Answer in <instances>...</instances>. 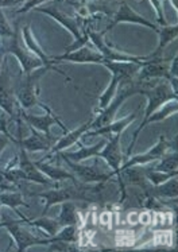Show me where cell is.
Here are the masks:
<instances>
[{"label":"cell","mask_w":178,"mask_h":252,"mask_svg":"<svg viewBox=\"0 0 178 252\" xmlns=\"http://www.w3.org/2000/svg\"><path fill=\"white\" fill-rule=\"evenodd\" d=\"M47 70H50L49 67H41V69H36L34 72H31L30 74H22L19 77L16 78L15 83H14V96L19 103V107L22 109L33 108V107H41L46 111L49 108L46 104L39 101L38 98V83H39V78L45 74Z\"/></svg>","instance_id":"obj_1"},{"label":"cell","mask_w":178,"mask_h":252,"mask_svg":"<svg viewBox=\"0 0 178 252\" xmlns=\"http://www.w3.org/2000/svg\"><path fill=\"white\" fill-rule=\"evenodd\" d=\"M120 135L122 134H113V136H111L107 143L104 144V147L97 154V157H100L107 162V165L112 169V174L117 175V184L120 188L119 190L122 191L119 204H123L124 200L127 198V193H126V184L120 178V167H122L123 162L122 150H120Z\"/></svg>","instance_id":"obj_2"},{"label":"cell","mask_w":178,"mask_h":252,"mask_svg":"<svg viewBox=\"0 0 178 252\" xmlns=\"http://www.w3.org/2000/svg\"><path fill=\"white\" fill-rule=\"evenodd\" d=\"M25 219H22L19 221H15V220H4L3 222H0V226H4L7 228V231L10 232V235L14 239L16 247H18V251L23 252L26 251L27 248L33 247V246H49L53 239L51 237H36L34 235H31L30 232H27L26 229H23L19 224H25Z\"/></svg>","instance_id":"obj_3"},{"label":"cell","mask_w":178,"mask_h":252,"mask_svg":"<svg viewBox=\"0 0 178 252\" xmlns=\"http://www.w3.org/2000/svg\"><path fill=\"white\" fill-rule=\"evenodd\" d=\"M19 22H15V29H14V36L11 38V41L8 42V45H4L5 52L14 54L18 58V61L21 63L22 67V74H30L31 72H34L36 69H41V67H46L43 65V62L38 58L36 56H33L31 53L26 52L25 49L21 46L19 43Z\"/></svg>","instance_id":"obj_4"},{"label":"cell","mask_w":178,"mask_h":252,"mask_svg":"<svg viewBox=\"0 0 178 252\" xmlns=\"http://www.w3.org/2000/svg\"><path fill=\"white\" fill-rule=\"evenodd\" d=\"M45 116H38V115H30V113H27L25 109H22L21 107L19 108H15V113H18L21 119L25 122L27 126H30L36 131H39L42 134L47 135V136H51L50 135V127L53 124H58L62 129H64V132L68 134V128L65 124L62 123L60 119L57 118L54 113L51 112V109L49 108L46 111Z\"/></svg>","instance_id":"obj_5"},{"label":"cell","mask_w":178,"mask_h":252,"mask_svg":"<svg viewBox=\"0 0 178 252\" xmlns=\"http://www.w3.org/2000/svg\"><path fill=\"white\" fill-rule=\"evenodd\" d=\"M143 94H146L148 98L147 108H146V112H144V118L147 119L154 111H157L161 105H163L168 101H173V100H177L178 96L172 91V88L168 83H159L157 85H153L150 87L148 85L144 91H143Z\"/></svg>","instance_id":"obj_6"},{"label":"cell","mask_w":178,"mask_h":252,"mask_svg":"<svg viewBox=\"0 0 178 252\" xmlns=\"http://www.w3.org/2000/svg\"><path fill=\"white\" fill-rule=\"evenodd\" d=\"M119 23H135V25H142V26L148 27V29H151L154 31L158 30V26L155 23H153V22H150L146 18H143L142 15L137 14L127 1H120L119 3V8H117L115 15L111 19V23L102 31V34H106L107 31L113 29Z\"/></svg>","instance_id":"obj_7"},{"label":"cell","mask_w":178,"mask_h":252,"mask_svg":"<svg viewBox=\"0 0 178 252\" xmlns=\"http://www.w3.org/2000/svg\"><path fill=\"white\" fill-rule=\"evenodd\" d=\"M15 96H14V84L11 81L8 65L3 63L0 70V109L10 116L11 122L15 116Z\"/></svg>","instance_id":"obj_8"},{"label":"cell","mask_w":178,"mask_h":252,"mask_svg":"<svg viewBox=\"0 0 178 252\" xmlns=\"http://www.w3.org/2000/svg\"><path fill=\"white\" fill-rule=\"evenodd\" d=\"M57 154H60V153H57ZM61 158L67 162V165L71 167V171H73V174H76L77 178L81 181V182H84V184L103 182V181L111 180L112 177H113L112 173L107 174V173H104L102 170L97 169L96 166L80 165V163H76V162H71V159H68L67 157H64V155H61Z\"/></svg>","instance_id":"obj_9"},{"label":"cell","mask_w":178,"mask_h":252,"mask_svg":"<svg viewBox=\"0 0 178 252\" xmlns=\"http://www.w3.org/2000/svg\"><path fill=\"white\" fill-rule=\"evenodd\" d=\"M169 63L162 58H154L144 61L143 66L139 69L137 74V81H150L153 78H165L170 83L172 76L169 73Z\"/></svg>","instance_id":"obj_10"},{"label":"cell","mask_w":178,"mask_h":252,"mask_svg":"<svg viewBox=\"0 0 178 252\" xmlns=\"http://www.w3.org/2000/svg\"><path fill=\"white\" fill-rule=\"evenodd\" d=\"M172 147V143L166 140V136L165 135H161L159 136V140L158 143L154 146L153 149L144 153V154L137 155V157H133L131 159H128L124 165H122L120 167V171L128 169V167H133V166H141L146 165V163H150V162H154V160L161 159L163 155L168 153V150Z\"/></svg>","instance_id":"obj_11"},{"label":"cell","mask_w":178,"mask_h":252,"mask_svg":"<svg viewBox=\"0 0 178 252\" xmlns=\"http://www.w3.org/2000/svg\"><path fill=\"white\" fill-rule=\"evenodd\" d=\"M36 12L46 14V15L51 16L53 19H56V21L58 22V23H61L62 26L65 27L67 30L71 31L77 41L82 36L81 29H80V25H78V22H77L76 16L68 15L67 12H64L62 10H60L57 1H53V5H50V7H38V8H36Z\"/></svg>","instance_id":"obj_12"},{"label":"cell","mask_w":178,"mask_h":252,"mask_svg":"<svg viewBox=\"0 0 178 252\" xmlns=\"http://www.w3.org/2000/svg\"><path fill=\"white\" fill-rule=\"evenodd\" d=\"M93 119H95V116H91V118L88 119L87 122L82 124V126H80L78 128L74 129V131H71V132H68V134L64 135L62 138H60L56 143L53 144V147L50 149V151L39 160H41V162H45L49 157H53V154H57V153L64 151V150L68 149V147H71L73 144L78 143V140H80V138H81L82 135L92 129V122H93Z\"/></svg>","instance_id":"obj_13"},{"label":"cell","mask_w":178,"mask_h":252,"mask_svg":"<svg viewBox=\"0 0 178 252\" xmlns=\"http://www.w3.org/2000/svg\"><path fill=\"white\" fill-rule=\"evenodd\" d=\"M178 111V104L177 100H173V103L172 101H168V103H165L162 105V108H158L157 111H154L147 119H143V122L139 124V127L137 128V131L134 132V138L131 140V144H130V147H128L127 155H131L133 153V149L135 143H137L138 140V135L142 132V129L150 123H157V122H162L165 119H168L169 116H172V113H176Z\"/></svg>","instance_id":"obj_14"},{"label":"cell","mask_w":178,"mask_h":252,"mask_svg":"<svg viewBox=\"0 0 178 252\" xmlns=\"http://www.w3.org/2000/svg\"><path fill=\"white\" fill-rule=\"evenodd\" d=\"M29 129H30L31 135L29 138H23V139L16 144L18 149L22 147L25 149L27 153H36V151H50V149L53 147V144L56 143V139L51 138V136H47V135L42 134L39 131H36L30 126H27Z\"/></svg>","instance_id":"obj_15"},{"label":"cell","mask_w":178,"mask_h":252,"mask_svg":"<svg viewBox=\"0 0 178 252\" xmlns=\"http://www.w3.org/2000/svg\"><path fill=\"white\" fill-rule=\"evenodd\" d=\"M53 61H69L77 62V63H103L106 61L104 57L99 52H93L87 46H82L71 53H64L62 56L51 57Z\"/></svg>","instance_id":"obj_16"},{"label":"cell","mask_w":178,"mask_h":252,"mask_svg":"<svg viewBox=\"0 0 178 252\" xmlns=\"http://www.w3.org/2000/svg\"><path fill=\"white\" fill-rule=\"evenodd\" d=\"M143 62L135 63V62H112L104 61L102 65L107 67L108 70L112 73V76H116L122 80V83H131L134 81V77L137 76L139 69L143 66Z\"/></svg>","instance_id":"obj_17"},{"label":"cell","mask_w":178,"mask_h":252,"mask_svg":"<svg viewBox=\"0 0 178 252\" xmlns=\"http://www.w3.org/2000/svg\"><path fill=\"white\" fill-rule=\"evenodd\" d=\"M22 34H23V39H25V43H26V46H27V49L31 50L33 53H36V57L43 62V65H45L46 67H49L50 70H56L57 73H60V74H62V76L67 78V80H69V77L65 74V72L61 70V69H58V67L54 65V61L46 56L45 52H43L41 47H39V45L36 43V38H34V35H33V32H31L30 30V26H27V25H26V26L22 27Z\"/></svg>","instance_id":"obj_18"},{"label":"cell","mask_w":178,"mask_h":252,"mask_svg":"<svg viewBox=\"0 0 178 252\" xmlns=\"http://www.w3.org/2000/svg\"><path fill=\"white\" fill-rule=\"evenodd\" d=\"M143 193L147 198H177L178 196V181L176 177L170 178L166 182H163L161 185L154 186L148 184L144 189Z\"/></svg>","instance_id":"obj_19"},{"label":"cell","mask_w":178,"mask_h":252,"mask_svg":"<svg viewBox=\"0 0 178 252\" xmlns=\"http://www.w3.org/2000/svg\"><path fill=\"white\" fill-rule=\"evenodd\" d=\"M138 113L139 109L134 111L131 115H128L126 118L116 120V122H112V123L107 124V126H103L100 128L93 129V131H88L85 132V136H99V135H109V134H122L123 131L128 127V124H131L138 118Z\"/></svg>","instance_id":"obj_20"},{"label":"cell","mask_w":178,"mask_h":252,"mask_svg":"<svg viewBox=\"0 0 178 252\" xmlns=\"http://www.w3.org/2000/svg\"><path fill=\"white\" fill-rule=\"evenodd\" d=\"M158 35H159V42H158L157 49L150 54V60L154 58H162L163 49L168 46L169 43L174 41L178 35V27L177 26H165V27H158Z\"/></svg>","instance_id":"obj_21"},{"label":"cell","mask_w":178,"mask_h":252,"mask_svg":"<svg viewBox=\"0 0 178 252\" xmlns=\"http://www.w3.org/2000/svg\"><path fill=\"white\" fill-rule=\"evenodd\" d=\"M34 165L38 167V170L41 171L42 174H45L47 178H50L53 182H60L62 180H71V181H77L76 175L73 173H69L67 170L61 169V167H54V166L47 165L45 162H41V160H36L34 162Z\"/></svg>","instance_id":"obj_22"},{"label":"cell","mask_w":178,"mask_h":252,"mask_svg":"<svg viewBox=\"0 0 178 252\" xmlns=\"http://www.w3.org/2000/svg\"><path fill=\"white\" fill-rule=\"evenodd\" d=\"M107 143L106 140H102V142H99L95 146H91V147H85V146H82L80 142V150L76 151V153H64V151H60V154L64 155V157H67L68 159H71V162H81L84 159H88V158H92V157H97V154L102 151V149L104 147V144Z\"/></svg>","instance_id":"obj_23"},{"label":"cell","mask_w":178,"mask_h":252,"mask_svg":"<svg viewBox=\"0 0 178 252\" xmlns=\"http://www.w3.org/2000/svg\"><path fill=\"white\" fill-rule=\"evenodd\" d=\"M0 204L5 206H10L12 211L18 213L22 219L25 217L22 216L21 213L18 212V206H25V208H30L29 204H26L23 201V196H22L21 191H7V190H0Z\"/></svg>","instance_id":"obj_24"},{"label":"cell","mask_w":178,"mask_h":252,"mask_svg":"<svg viewBox=\"0 0 178 252\" xmlns=\"http://www.w3.org/2000/svg\"><path fill=\"white\" fill-rule=\"evenodd\" d=\"M61 213L57 219L60 225H78V216H77V205L71 201H64L61 202Z\"/></svg>","instance_id":"obj_25"},{"label":"cell","mask_w":178,"mask_h":252,"mask_svg":"<svg viewBox=\"0 0 178 252\" xmlns=\"http://www.w3.org/2000/svg\"><path fill=\"white\" fill-rule=\"evenodd\" d=\"M26 224H29L30 226H36V228H39V229H43V231L47 232V236L51 237L56 235L57 232L61 229L62 226L60 225L58 220H53V219H47V217L42 216L39 219H36L34 221H31L29 219L25 220Z\"/></svg>","instance_id":"obj_26"},{"label":"cell","mask_w":178,"mask_h":252,"mask_svg":"<svg viewBox=\"0 0 178 252\" xmlns=\"http://www.w3.org/2000/svg\"><path fill=\"white\" fill-rule=\"evenodd\" d=\"M144 175H146V178L147 181L154 186H158L163 184V182H166L170 178H173V177H177L178 175V170L176 171H170V173H163V171H158L153 167V169H144Z\"/></svg>","instance_id":"obj_27"},{"label":"cell","mask_w":178,"mask_h":252,"mask_svg":"<svg viewBox=\"0 0 178 252\" xmlns=\"http://www.w3.org/2000/svg\"><path fill=\"white\" fill-rule=\"evenodd\" d=\"M158 171H163V173H170V171H176L178 169V154L177 150H174L173 153H170L169 155H163L161 158V162L158 163L155 167Z\"/></svg>","instance_id":"obj_28"},{"label":"cell","mask_w":178,"mask_h":252,"mask_svg":"<svg viewBox=\"0 0 178 252\" xmlns=\"http://www.w3.org/2000/svg\"><path fill=\"white\" fill-rule=\"evenodd\" d=\"M122 83V80L116 76H112L111 78V83H109V87L106 89V92L103 93L102 96H100V100H99V103H100V112H102L103 109L107 108V105L112 101V98L115 97V94H116L117 87H119V84Z\"/></svg>","instance_id":"obj_29"},{"label":"cell","mask_w":178,"mask_h":252,"mask_svg":"<svg viewBox=\"0 0 178 252\" xmlns=\"http://www.w3.org/2000/svg\"><path fill=\"white\" fill-rule=\"evenodd\" d=\"M77 226L78 225L62 226L61 229L57 232L54 236H51L53 242L76 243L78 240V236H77Z\"/></svg>","instance_id":"obj_30"},{"label":"cell","mask_w":178,"mask_h":252,"mask_svg":"<svg viewBox=\"0 0 178 252\" xmlns=\"http://www.w3.org/2000/svg\"><path fill=\"white\" fill-rule=\"evenodd\" d=\"M50 247L47 248V251H81L80 248L76 247L73 243H67V242H51L49 244Z\"/></svg>","instance_id":"obj_31"},{"label":"cell","mask_w":178,"mask_h":252,"mask_svg":"<svg viewBox=\"0 0 178 252\" xmlns=\"http://www.w3.org/2000/svg\"><path fill=\"white\" fill-rule=\"evenodd\" d=\"M0 36H5V38L14 36V30L11 29L10 23L3 12V8H0Z\"/></svg>","instance_id":"obj_32"},{"label":"cell","mask_w":178,"mask_h":252,"mask_svg":"<svg viewBox=\"0 0 178 252\" xmlns=\"http://www.w3.org/2000/svg\"><path fill=\"white\" fill-rule=\"evenodd\" d=\"M45 3H50V1H49V0H30V1H26L25 4H23V7L19 8L16 12H18V14H25L27 11L36 10L38 7H42V4H45Z\"/></svg>","instance_id":"obj_33"},{"label":"cell","mask_w":178,"mask_h":252,"mask_svg":"<svg viewBox=\"0 0 178 252\" xmlns=\"http://www.w3.org/2000/svg\"><path fill=\"white\" fill-rule=\"evenodd\" d=\"M151 4L155 7V11H157V23L161 27H165L168 26V22L165 19V15H163L162 12V1H159V0H151L150 1Z\"/></svg>","instance_id":"obj_34"},{"label":"cell","mask_w":178,"mask_h":252,"mask_svg":"<svg viewBox=\"0 0 178 252\" xmlns=\"http://www.w3.org/2000/svg\"><path fill=\"white\" fill-rule=\"evenodd\" d=\"M178 54L176 53L173 57V61L170 62V65H169V73H170V76L173 78H178Z\"/></svg>","instance_id":"obj_35"},{"label":"cell","mask_w":178,"mask_h":252,"mask_svg":"<svg viewBox=\"0 0 178 252\" xmlns=\"http://www.w3.org/2000/svg\"><path fill=\"white\" fill-rule=\"evenodd\" d=\"M11 139L7 136L5 134H3V132H0V154H1V151L5 149V146L10 143Z\"/></svg>","instance_id":"obj_36"},{"label":"cell","mask_w":178,"mask_h":252,"mask_svg":"<svg viewBox=\"0 0 178 252\" xmlns=\"http://www.w3.org/2000/svg\"><path fill=\"white\" fill-rule=\"evenodd\" d=\"M5 54H7V52H5L4 43L0 41V70H1V66H3V61H4Z\"/></svg>","instance_id":"obj_37"},{"label":"cell","mask_w":178,"mask_h":252,"mask_svg":"<svg viewBox=\"0 0 178 252\" xmlns=\"http://www.w3.org/2000/svg\"><path fill=\"white\" fill-rule=\"evenodd\" d=\"M1 206H3V205H1V204H0V209H1ZM0 217H1V213H0Z\"/></svg>","instance_id":"obj_38"}]
</instances>
